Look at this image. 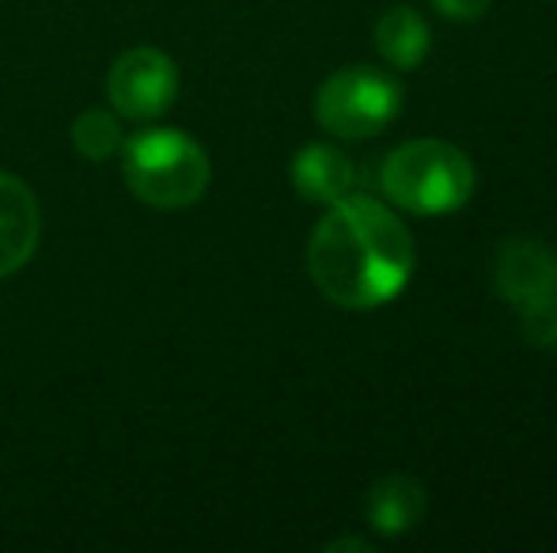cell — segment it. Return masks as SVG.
I'll use <instances>...</instances> for the list:
<instances>
[{"label":"cell","instance_id":"1","mask_svg":"<svg viewBox=\"0 0 557 553\" xmlns=\"http://www.w3.org/2000/svg\"><path fill=\"white\" fill-rule=\"evenodd\" d=\"M413 236L387 205L368 193H345L315 224L308 274L319 292L345 311H372L395 300L413 274Z\"/></svg>","mask_w":557,"mask_h":553},{"label":"cell","instance_id":"2","mask_svg":"<svg viewBox=\"0 0 557 553\" xmlns=\"http://www.w3.org/2000/svg\"><path fill=\"white\" fill-rule=\"evenodd\" d=\"M474 167L455 144L436 137L406 140L383 160L380 186L391 205L418 216H441L474 198Z\"/></svg>","mask_w":557,"mask_h":553},{"label":"cell","instance_id":"3","mask_svg":"<svg viewBox=\"0 0 557 553\" xmlns=\"http://www.w3.org/2000/svg\"><path fill=\"white\" fill-rule=\"evenodd\" d=\"M122 178L133 198L152 209H186L209 190L206 148L178 129H140L122 144Z\"/></svg>","mask_w":557,"mask_h":553},{"label":"cell","instance_id":"4","mask_svg":"<svg viewBox=\"0 0 557 553\" xmlns=\"http://www.w3.org/2000/svg\"><path fill=\"white\" fill-rule=\"evenodd\" d=\"M398 111H403V88L372 65L342 68L315 96V122L345 140L383 134V126H391Z\"/></svg>","mask_w":557,"mask_h":553},{"label":"cell","instance_id":"5","mask_svg":"<svg viewBox=\"0 0 557 553\" xmlns=\"http://www.w3.org/2000/svg\"><path fill=\"white\" fill-rule=\"evenodd\" d=\"M107 96L122 118H160L178 96L175 61L156 46H133V50L117 53L111 73H107Z\"/></svg>","mask_w":557,"mask_h":553},{"label":"cell","instance_id":"6","mask_svg":"<svg viewBox=\"0 0 557 553\" xmlns=\"http://www.w3.org/2000/svg\"><path fill=\"white\" fill-rule=\"evenodd\" d=\"M42 209L23 178L0 171V277L20 274L38 251Z\"/></svg>","mask_w":557,"mask_h":553},{"label":"cell","instance_id":"7","mask_svg":"<svg viewBox=\"0 0 557 553\" xmlns=\"http://www.w3.org/2000/svg\"><path fill=\"white\" fill-rule=\"evenodd\" d=\"M497 292L512 300L516 307H528L557 292V259L543 243L512 239L497 254Z\"/></svg>","mask_w":557,"mask_h":553},{"label":"cell","instance_id":"8","mask_svg":"<svg viewBox=\"0 0 557 553\" xmlns=\"http://www.w3.org/2000/svg\"><path fill=\"white\" fill-rule=\"evenodd\" d=\"M293 186L304 201L315 205H334L357 186V171H352L349 155L337 152L331 144H308L296 152L293 160Z\"/></svg>","mask_w":557,"mask_h":553},{"label":"cell","instance_id":"9","mask_svg":"<svg viewBox=\"0 0 557 553\" xmlns=\"http://www.w3.org/2000/svg\"><path fill=\"white\" fill-rule=\"evenodd\" d=\"M425 516V489L406 474H387L368 489V524L387 539L413 531Z\"/></svg>","mask_w":557,"mask_h":553},{"label":"cell","instance_id":"10","mask_svg":"<svg viewBox=\"0 0 557 553\" xmlns=\"http://www.w3.org/2000/svg\"><path fill=\"white\" fill-rule=\"evenodd\" d=\"M375 50L395 68H418L429 53V27L413 8L398 4L375 23Z\"/></svg>","mask_w":557,"mask_h":553},{"label":"cell","instance_id":"11","mask_svg":"<svg viewBox=\"0 0 557 553\" xmlns=\"http://www.w3.org/2000/svg\"><path fill=\"white\" fill-rule=\"evenodd\" d=\"M73 144L84 160H111V155L122 152L125 134L122 122H117V111H103V106H88V111L76 114L73 122Z\"/></svg>","mask_w":557,"mask_h":553},{"label":"cell","instance_id":"12","mask_svg":"<svg viewBox=\"0 0 557 553\" xmlns=\"http://www.w3.org/2000/svg\"><path fill=\"white\" fill-rule=\"evenodd\" d=\"M520 315H523V334H528L531 345H557V292L520 307Z\"/></svg>","mask_w":557,"mask_h":553},{"label":"cell","instance_id":"13","mask_svg":"<svg viewBox=\"0 0 557 553\" xmlns=\"http://www.w3.org/2000/svg\"><path fill=\"white\" fill-rule=\"evenodd\" d=\"M436 12H444L447 20H482L490 12V0H433Z\"/></svg>","mask_w":557,"mask_h":553},{"label":"cell","instance_id":"14","mask_svg":"<svg viewBox=\"0 0 557 553\" xmlns=\"http://www.w3.org/2000/svg\"><path fill=\"white\" fill-rule=\"evenodd\" d=\"M326 550H372V542H364V539H337Z\"/></svg>","mask_w":557,"mask_h":553}]
</instances>
